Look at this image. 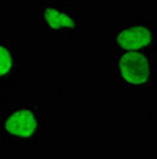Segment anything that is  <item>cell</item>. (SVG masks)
I'll use <instances>...</instances> for the list:
<instances>
[{
	"label": "cell",
	"mask_w": 157,
	"mask_h": 159,
	"mask_svg": "<svg viewBox=\"0 0 157 159\" xmlns=\"http://www.w3.org/2000/svg\"><path fill=\"white\" fill-rule=\"evenodd\" d=\"M48 114L40 101H0V142L36 148L44 140Z\"/></svg>",
	"instance_id": "obj_1"
},
{
	"label": "cell",
	"mask_w": 157,
	"mask_h": 159,
	"mask_svg": "<svg viewBox=\"0 0 157 159\" xmlns=\"http://www.w3.org/2000/svg\"><path fill=\"white\" fill-rule=\"evenodd\" d=\"M157 53L112 52V84L128 91L156 89Z\"/></svg>",
	"instance_id": "obj_2"
},
{
	"label": "cell",
	"mask_w": 157,
	"mask_h": 159,
	"mask_svg": "<svg viewBox=\"0 0 157 159\" xmlns=\"http://www.w3.org/2000/svg\"><path fill=\"white\" fill-rule=\"evenodd\" d=\"M33 19L55 41H81L83 35L82 11L64 0L33 2Z\"/></svg>",
	"instance_id": "obj_3"
},
{
	"label": "cell",
	"mask_w": 157,
	"mask_h": 159,
	"mask_svg": "<svg viewBox=\"0 0 157 159\" xmlns=\"http://www.w3.org/2000/svg\"><path fill=\"white\" fill-rule=\"evenodd\" d=\"M112 52H155L157 23L138 18L112 23Z\"/></svg>",
	"instance_id": "obj_4"
},
{
	"label": "cell",
	"mask_w": 157,
	"mask_h": 159,
	"mask_svg": "<svg viewBox=\"0 0 157 159\" xmlns=\"http://www.w3.org/2000/svg\"><path fill=\"white\" fill-rule=\"evenodd\" d=\"M22 77V53L18 43L0 39V89L14 91Z\"/></svg>",
	"instance_id": "obj_5"
}]
</instances>
